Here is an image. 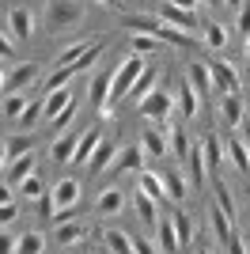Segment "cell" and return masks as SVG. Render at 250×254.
<instances>
[{
  "label": "cell",
  "mask_w": 250,
  "mask_h": 254,
  "mask_svg": "<svg viewBox=\"0 0 250 254\" xmlns=\"http://www.w3.org/2000/svg\"><path fill=\"white\" fill-rule=\"evenodd\" d=\"M83 19V0H46L42 23L50 34H68L72 27H80Z\"/></svg>",
  "instance_id": "6da1fadb"
},
{
  "label": "cell",
  "mask_w": 250,
  "mask_h": 254,
  "mask_svg": "<svg viewBox=\"0 0 250 254\" xmlns=\"http://www.w3.org/2000/svg\"><path fill=\"white\" fill-rule=\"evenodd\" d=\"M144 68H148V61L140 57V53H133V57H125L122 64L114 68V87H110V110H114V103L118 99H125V95H133V87H136V80L144 76ZM103 106V110H106Z\"/></svg>",
  "instance_id": "7a4b0ae2"
},
{
  "label": "cell",
  "mask_w": 250,
  "mask_h": 254,
  "mask_svg": "<svg viewBox=\"0 0 250 254\" xmlns=\"http://www.w3.org/2000/svg\"><path fill=\"white\" fill-rule=\"evenodd\" d=\"M178 106V99L171 95V91H167V87H156V91H152V95H144L140 99V103H136V110H140V118H148V122H156L159 129H171L167 126V118H171V110H175Z\"/></svg>",
  "instance_id": "3957f363"
},
{
  "label": "cell",
  "mask_w": 250,
  "mask_h": 254,
  "mask_svg": "<svg viewBox=\"0 0 250 254\" xmlns=\"http://www.w3.org/2000/svg\"><path fill=\"white\" fill-rule=\"evenodd\" d=\"M53 205H57V212H53V220L61 224V220H72V209L80 205V193H83V186L76 179H61L57 186H53Z\"/></svg>",
  "instance_id": "277c9868"
},
{
  "label": "cell",
  "mask_w": 250,
  "mask_h": 254,
  "mask_svg": "<svg viewBox=\"0 0 250 254\" xmlns=\"http://www.w3.org/2000/svg\"><path fill=\"white\" fill-rule=\"evenodd\" d=\"M34 80H38V64H34V61L11 64L8 72H4V95H15V91H23V87L34 84Z\"/></svg>",
  "instance_id": "5b68a950"
},
{
  "label": "cell",
  "mask_w": 250,
  "mask_h": 254,
  "mask_svg": "<svg viewBox=\"0 0 250 254\" xmlns=\"http://www.w3.org/2000/svg\"><path fill=\"white\" fill-rule=\"evenodd\" d=\"M208 68H212V84H216L220 95H239L243 80H239V72H235L228 61H208Z\"/></svg>",
  "instance_id": "8992f818"
},
{
  "label": "cell",
  "mask_w": 250,
  "mask_h": 254,
  "mask_svg": "<svg viewBox=\"0 0 250 254\" xmlns=\"http://www.w3.org/2000/svg\"><path fill=\"white\" fill-rule=\"evenodd\" d=\"M156 15H159L163 23H171V27H178V31H197V15H193L189 8H178V4H171V0H167L163 8L156 11Z\"/></svg>",
  "instance_id": "52a82bcc"
},
{
  "label": "cell",
  "mask_w": 250,
  "mask_h": 254,
  "mask_svg": "<svg viewBox=\"0 0 250 254\" xmlns=\"http://www.w3.org/2000/svg\"><path fill=\"white\" fill-rule=\"evenodd\" d=\"M31 34H34V15L27 8H11L8 11V38H11V42H15V38L27 42Z\"/></svg>",
  "instance_id": "ba28073f"
},
{
  "label": "cell",
  "mask_w": 250,
  "mask_h": 254,
  "mask_svg": "<svg viewBox=\"0 0 250 254\" xmlns=\"http://www.w3.org/2000/svg\"><path fill=\"white\" fill-rule=\"evenodd\" d=\"M144 148L140 144H129V148H118L114 163H110V175H125V171H144Z\"/></svg>",
  "instance_id": "9c48e42d"
},
{
  "label": "cell",
  "mask_w": 250,
  "mask_h": 254,
  "mask_svg": "<svg viewBox=\"0 0 250 254\" xmlns=\"http://www.w3.org/2000/svg\"><path fill=\"white\" fill-rule=\"evenodd\" d=\"M31 175H34V156L27 152V156L11 159L8 167H4V186H11V190H15V186H23V182L31 179Z\"/></svg>",
  "instance_id": "30bf717a"
},
{
  "label": "cell",
  "mask_w": 250,
  "mask_h": 254,
  "mask_svg": "<svg viewBox=\"0 0 250 254\" xmlns=\"http://www.w3.org/2000/svg\"><path fill=\"white\" fill-rule=\"evenodd\" d=\"M76 144H80V133H76V129H64L61 137L50 144V159H57V163H72V159H76Z\"/></svg>",
  "instance_id": "8fae6325"
},
{
  "label": "cell",
  "mask_w": 250,
  "mask_h": 254,
  "mask_svg": "<svg viewBox=\"0 0 250 254\" xmlns=\"http://www.w3.org/2000/svg\"><path fill=\"white\" fill-rule=\"evenodd\" d=\"M186 80L197 87L201 99H205L208 91H216V84H212V68H208L205 61H189V64H186Z\"/></svg>",
  "instance_id": "7c38bea8"
},
{
  "label": "cell",
  "mask_w": 250,
  "mask_h": 254,
  "mask_svg": "<svg viewBox=\"0 0 250 254\" xmlns=\"http://www.w3.org/2000/svg\"><path fill=\"white\" fill-rule=\"evenodd\" d=\"M136 190H144L148 197H156L159 205L171 197L167 193V182H163V175H156V171H136Z\"/></svg>",
  "instance_id": "4fadbf2b"
},
{
  "label": "cell",
  "mask_w": 250,
  "mask_h": 254,
  "mask_svg": "<svg viewBox=\"0 0 250 254\" xmlns=\"http://www.w3.org/2000/svg\"><path fill=\"white\" fill-rule=\"evenodd\" d=\"M122 209H125V193L118 190V186H106V190L95 197V212H99V216H118Z\"/></svg>",
  "instance_id": "5bb4252c"
},
{
  "label": "cell",
  "mask_w": 250,
  "mask_h": 254,
  "mask_svg": "<svg viewBox=\"0 0 250 254\" xmlns=\"http://www.w3.org/2000/svg\"><path fill=\"white\" fill-rule=\"evenodd\" d=\"M156 243H159V251L163 254H175L178 247V232H175V220L171 216H159V224H156Z\"/></svg>",
  "instance_id": "9a60e30c"
},
{
  "label": "cell",
  "mask_w": 250,
  "mask_h": 254,
  "mask_svg": "<svg viewBox=\"0 0 250 254\" xmlns=\"http://www.w3.org/2000/svg\"><path fill=\"white\" fill-rule=\"evenodd\" d=\"M110 87H114V72H99V76L91 80V87H87V99L103 110V106L110 103Z\"/></svg>",
  "instance_id": "2e32d148"
},
{
  "label": "cell",
  "mask_w": 250,
  "mask_h": 254,
  "mask_svg": "<svg viewBox=\"0 0 250 254\" xmlns=\"http://www.w3.org/2000/svg\"><path fill=\"white\" fill-rule=\"evenodd\" d=\"M83 235H87V228H83L80 220H61L57 232H53V243L57 247H72V243H80Z\"/></svg>",
  "instance_id": "e0dca14e"
},
{
  "label": "cell",
  "mask_w": 250,
  "mask_h": 254,
  "mask_svg": "<svg viewBox=\"0 0 250 254\" xmlns=\"http://www.w3.org/2000/svg\"><path fill=\"white\" fill-rule=\"evenodd\" d=\"M140 148H144V156H167V133L159 126H152V129H144L140 133Z\"/></svg>",
  "instance_id": "ac0fdd59"
},
{
  "label": "cell",
  "mask_w": 250,
  "mask_h": 254,
  "mask_svg": "<svg viewBox=\"0 0 250 254\" xmlns=\"http://www.w3.org/2000/svg\"><path fill=\"white\" fill-rule=\"evenodd\" d=\"M99 144H103V129L91 126V129L80 137V144H76V159H72V163H91V156H95V148H99Z\"/></svg>",
  "instance_id": "d6986e66"
},
{
  "label": "cell",
  "mask_w": 250,
  "mask_h": 254,
  "mask_svg": "<svg viewBox=\"0 0 250 254\" xmlns=\"http://www.w3.org/2000/svg\"><path fill=\"white\" fill-rule=\"evenodd\" d=\"M114 156H118L114 140H106V137H103V144L95 148V156H91V163H87V171H91V175H103V171H110V163H114Z\"/></svg>",
  "instance_id": "ffe728a7"
},
{
  "label": "cell",
  "mask_w": 250,
  "mask_h": 254,
  "mask_svg": "<svg viewBox=\"0 0 250 254\" xmlns=\"http://www.w3.org/2000/svg\"><path fill=\"white\" fill-rule=\"evenodd\" d=\"M133 209H136V216H140L144 224H159V201H156V197H148L144 190L133 193Z\"/></svg>",
  "instance_id": "44dd1931"
},
{
  "label": "cell",
  "mask_w": 250,
  "mask_h": 254,
  "mask_svg": "<svg viewBox=\"0 0 250 254\" xmlns=\"http://www.w3.org/2000/svg\"><path fill=\"white\" fill-rule=\"evenodd\" d=\"M178 114H182V118H186V122H189V118H197V87H193V84H189V80H186V84H182V87H178Z\"/></svg>",
  "instance_id": "7402d4cb"
},
{
  "label": "cell",
  "mask_w": 250,
  "mask_h": 254,
  "mask_svg": "<svg viewBox=\"0 0 250 254\" xmlns=\"http://www.w3.org/2000/svg\"><path fill=\"white\" fill-rule=\"evenodd\" d=\"M220 122H224V126H243V99L239 95L220 99Z\"/></svg>",
  "instance_id": "603a6c76"
},
{
  "label": "cell",
  "mask_w": 250,
  "mask_h": 254,
  "mask_svg": "<svg viewBox=\"0 0 250 254\" xmlns=\"http://www.w3.org/2000/svg\"><path fill=\"white\" fill-rule=\"evenodd\" d=\"M72 99H76V91H72V87H61V91H50V95H46V118L53 122V118L61 114V110H68V103H72Z\"/></svg>",
  "instance_id": "cb8c5ba5"
},
{
  "label": "cell",
  "mask_w": 250,
  "mask_h": 254,
  "mask_svg": "<svg viewBox=\"0 0 250 254\" xmlns=\"http://www.w3.org/2000/svg\"><path fill=\"white\" fill-rule=\"evenodd\" d=\"M11 254H46V239H42V232H23L19 239H15V251Z\"/></svg>",
  "instance_id": "d4e9b609"
},
{
  "label": "cell",
  "mask_w": 250,
  "mask_h": 254,
  "mask_svg": "<svg viewBox=\"0 0 250 254\" xmlns=\"http://www.w3.org/2000/svg\"><path fill=\"white\" fill-rule=\"evenodd\" d=\"M103 243L110 247V254H133V239H129L125 232H118V228H106Z\"/></svg>",
  "instance_id": "484cf974"
},
{
  "label": "cell",
  "mask_w": 250,
  "mask_h": 254,
  "mask_svg": "<svg viewBox=\"0 0 250 254\" xmlns=\"http://www.w3.org/2000/svg\"><path fill=\"white\" fill-rule=\"evenodd\" d=\"M125 27L136 34H159V27H163V19L159 15H129L125 19Z\"/></svg>",
  "instance_id": "4316f807"
},
{
  "label": "cell",
  "mask_w": 250,
  "mask_h": 254,
  "mask_svg": "<svg viewBox=\"0 0 250 254\" xmlns=\"http://www.w3.org/2000/svg\"><path fill=\"white\" fill-rule=\"evenodd\" d=\"M91 50V42H72V46H64L61 53H57V61H53V68H68V64H76L83 57V53Z\"/></svg>",
  "instance_id": "83f0119b"
},
{
  "label": "cell",
  "mask_w": 250,
  "mask_h": 254,
  "mask_svg": "<svg viewBox=\"0 0 250 254\" xmlns=\"http://www.w3.org/2000/svg\"><path fill=\"white\" fill-rule=\"evenodd\" d=\"M27 106H31V99L23 95V91H15V95H4V118H8V122H19Z\"/></svg>",
  "instance_id": "f1b7e54d"
},
{
  "label": "cell",
  "mask_w": 250,
  "mask_h": 254,
  "mask_svg": "<svg viewBox=\"0 0 250 254\" xmlns=\"http://www.w3.org/2000/svg\"><path fill=\"white\" fill-rule=\"evenodd\" d=\"M228 159H231L239 171H250V148H247V144H239L235 137L228 140Z\"/></svg>",
  "instance_id": "f546056e"
},
{
  "label": "cell",
  "mask_w": 250,
  "mask_h": 254,
  "mask_svg": "<svg viewBox=\"0 0 250 254\" xmlns=\"http://www.w3.org/2000/svg\"><path fill=\"white\" fill-rule=\"evenodd\" d=\"M156 80H159V72L152 68V64H148V68H144V76H140V80H136V87H133L136 103H140L144 95H152V91H156Z\"/></svg>",
  "instance_id": "4dcf8cb0"
},
{
  "label": "cell",
  "mask_w": 250,
  "mask_h": 254,
  "mask_svg": "<svg viewBox=\"0 0 250 254\" xmlns=\"http://www.w3.org/2000/svg\"><path fill=\"white\" fill-rule=\"evenodd\" d=\"M205 46H208V50H224V46H228V27L208 23V27H205Z\"/></svg>",
  "instance_id": "1f68e13d"
},
{
  "label": "cell",
  "mask_w": 250,
  "mask_h": 254,
  "mask_svg": "<svg viewBox=\"0 0 250 254\" xmlns=\"http://www.w3.org/2000/svg\"><path fill=\"white\" fill-rule=\"evenodd\" d=\"M15 193H11V186H4V193H0V224H4V228H8L11 220H15Z\"/></svg>",
  "instance_id": "d6a6232c"
},
{
  "label": "cell",
  "mask_w": 250,
  "mask_h": 254,
  "mask_svg": "<svg viewBox=\"0 0 250 254\" xmlns=\"http://www.w3.org/2000/svg\"><path fill=\"white\" fill-rule=\"evenodd\" d=\"M171 220H175L178 243H182V247H189V239H193V228H189V216H186L182 209H175V212H171Z\"/></svg>",
  "instance_id": "836d02e7"
},
{
  "label": "cell",
  "mask_w": 250,
  "mask_h": 254,
  "mask_svg": "<svg viewBox=\"0 0 250 254\" xmlns=\"http://www.w3.org/2000/svg\"><path fill=\"white\" fill-rule=\"evenodd\" d=\"M163 50V42H159L156 34H133V53H140V57H148V53Z\"/></svg>",
  "instance_id": "e575fe53"
},
{
  "label": "cell",
  "mask_w": 250,
  "mask_h": 254,
  "mask_svg": "<svg viewBox=\"0 0 250 254\" xmlns=\"http://www.w3.org/2000/svg\"><path fill=\"white\" fill-rule=\"evenodd\" d=\"M163 182H167V193H171V201H182V197H186V179H182L178 171L163 175Z\"/></svg>",
  "instance_id": "d590c367"
},
{
  "label": "cell",
  "mask_w": 250,
  "mask_h": 254,
  "mask_svg": "<svg viewBox=\"0 0 250 254\" xmlns=\"http://www.w3.org/2000/svg\"><path fill=\"white\" fill-rule=\"evenodd\" d=\"M212 186H216V205H220V209H224V212H228V216H231V220H235V197H231V190H228V186H224V182H212Z\"/></svg>",
  "instance_id": "8d00e7d4"
},
{
  "label": "cell",
  "mask_w": 250,
  "mask_h": 254,
  "mask_svg": "<svg viewBox=\"0 0 250 254\" xmlns=\"http://www.w3.org/2000/svg\"><path fill=\"white\" fill-rule=\"evenodd\" d=\"M38 118H46V99H42V103H31L27 110H23L19 129H34V122H38Z\"/></svg>",
  "instance_id": "74e56055"
},
{
  "label": "cell",
  "mask_w": 250,
  "mask_h": 254,
  "mask_svg": "<svg viewBox=\"0 0 250 254\" xmlns=\"http://www.w3.org/2000/svg\"><path fill=\"white\" fill-rule=\"evenodd\" d=\"M27 152H31V140H27V137H23V140L11 137L8 144H4V163H11V159H19V156H27Z\"/></svg>",
  "instance_id": "f35d334b"
},
{
  "label": "cell",
  "mask_w": 250,
  "mask_h": 254,
  "mask_svg": "<svg viewBox=\"0 0 250 254\" xmlns=\"http://www.w3.org/2000/svg\"><path fill=\"white\" fill-rule=\"evenodd\" d=\"M201 144H205V167L216 171L220 167V144H216V137H205Z\"/></svg>",
  "instance_id": "ab89813d"
},
{
  "label": "cell",
  "mask_w": 250,
  "mask_h": 254,
  "mask_svg": "<svg viewBox=\"0 0 250 254\" xmlns=\"http://www.w3.org/2000/svg\"><path fill=\"white\" fill-rule=\"evenodd\" d=\"M171 148H175V156H178V159H186L193 144L186 140V133H182V129H175V133H171Z\"/></svg>",
  "instance_id": "60d3db41"
},
{
  "label": "cell",
  "mask_w": 250,
  "mask_h": 254,
  "mask_svg": "<svg viewBox=\"0 0 250 254\" xmlns=\"http://www.w3.org/2000/svg\"><path fill=\"white\" fill-rule=\"evenodd\" d=\"M42 193H46V186H42L38 175H31V179L19 186V197H42Z\"/></svg>",
  "instance_id": "b9f144b4"
},
{
  "label": "cell",
  "mask_w": 250,
  "mask_h": 254,
  "mask_svg": "<svg viewBox=\"0 0 250 254\" xmlns=\"http://www.w3.org/2000/svg\"><path fill=\"white\" fill-rule=\"evenodd\" d=\"M99 53H103V42H91V50L83 53L80 61H76V68H80V72H87V68H91L95 61H99Z\"/></svg>",
  "instance_id": "7bdbcfd3"
},
{
  "label": "cell",
  "mask_w": 250,
  "mask_h": 254,
  "mask_svg": "<svg viewBox=\"0 0 250 254\" xmlns=\"http://www.w3.org/2000/svg\"><path fill=\"white\" fill-rule=\"evenodd\" d=\"M133 254H163V251H159V243H152V239H144V235H136V239H133Z\"/></svg>",
  "instance_id": "ee69618b"
},
{
  "label": "cell",
  "mask_w": 250,
  "mask_h": 254,
  "mask_svg": "<svg viewBox=\"0 0 250 254\" xmlns=\"http://www.w3.org/2000/svg\"><path fill=\"white\" fill-rule=\"evenodd\" d=\"M76 106H80V99H72V103H68V110H61V114L53 118V129H61V133H64V126H68V122H72V114H76Z\"/></svg>",
  "instance_id": "f6af8a7d"
},
{
  "label": "cell",
  "mask_w": 250,
  "mask_h": 254,
  "mask_svg": "<svg viewBox=\"0 0 250 254\" xmlns=\"http://www.w3.org/2000/svg\"><path fill=\"white\" fill-rule=\"evenodd\" d=\"M235 27H239V34H247V38H250V4H243V8H239V23H235Z\"/></svg>",
  "instance_id": "bcb514c9"
},
{
  "label": "cell",
  "mask_w": 250,
  "mask_h": 254,
  "mask_svg": "<svg viewBox=\"0 0 250 254\" xmlns=\"http://www.w3.org/2000/svg\"><path fill=\"white\" fill-rule=\"evenodd\" d=\"M171 4H178V8H189V11H193V8L201 4V0H171Z\"/></svg>",
  "instance_id": "7dc6e473"
},
{
  "label": "cell",
  "mask_w": 250,
  "mask_h": 254,
  "mask_svg": "<svg viewBox=\"0 0 250 254\" xmlns=\"http://www.w3.org/2000/svg\"><path fill=\"white\" fill-rule=\"evenodd\" d=\"M201 4H208V8H220V4H228V0H201Z\"/></svg>",
  "instance_id": "c3c4849f"
},
{
  "label": "cell",
  "mask_w": 250,
  "mask_h": 254,
  "mask_svg": "<svg viewBox=\"0 0 250 254\" xmlns=\"http://www.w3.org/2000/svg\"><path fill=\"white\" fill-rule=\"evenodd\" d=\"M193 254H212V251H208V247H193Z\"/></svg>",
  "instance_id": "681fc988"
},
{
  "label": "cell",
  "mask_w": 250,
  "mask_h": 254,
  "mask_svg": "<svg viewBox=\"0 0 250 254\" xmlns=\"http://www.w3.org/2000/svg\"><path fill=\"white\" fill-rule=\"evenodd\" d=\"M99 4H106V8H118V0H99Z\"/></svg>",
  "instance_id": "f907efd6"
},
{
  "label": "cell",
  "mask_w": 250,
  "mask_h": 254,
  "mask_svg": "<svg viewBox=\"0 0 250 254\" xmlns=\"http://www.w3.org/2000/svg\"><path fill=\"white\" fill-rule=\"evenodd\" d=\"M247 57H250V38H247Z\"/></svg>",
  "instance_id": "816d5d0a"
}]
</instances>
